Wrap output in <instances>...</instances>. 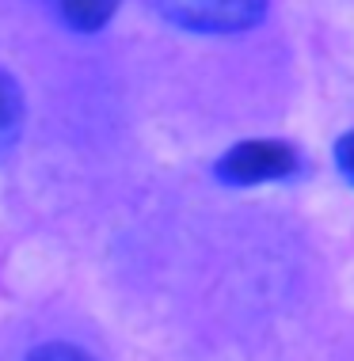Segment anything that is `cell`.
Instances as JSON below:
<instances>
[{"label":"cell","mask_w":354,"mask_h":361,"mask_svg":"<svg viewBox=\"0 0 354 361\" xmlns=\"http://www.w3.org/2000/svg\"><path fill=\"white\" fill-rule=\"evenodd\" d=\"M301 171V152L290 141L255 137L240 141L213 164V175L225 187H263V183H282Z\"/></svg>","instance_id":"cell-1"},{"label":"cell","mask_w":354,"mask_h":361,"mask_svg":"<svg viewBox=\"0 0 354 361\" xmlns=\"http://www.w3.org/2000/svg\"><path fill=\"white\" fill-rule=\"evenodd\" d=\"M172 27L191 35H244L259 27L271 0H149Z\"/></svg>","instance_id":"cell-2"},{"label":"cell","mask_w":354,"mask_h":361,"mask_svg":"<svg viewBox=\"0 0 354 361\" xmlns=\"http://www.w3.org/2000/svg\"><path fill=\"white\" fill-rule=\"evenodd\" d=\"M23 122H27V103H23V87L12 73L0 65V164L12 156V149L23 137Z\"/></svg>","instance_id":"cell-3"},{"label":"cell","mask_w":354,"mask_h":361,"mask_svg":"<svg viewBox=\"0 0 354 361\" xmlns=\"http://www.w3.org/2000/svg\"><path fill=\"white\" fill-rule=\"evenodd\" d=\"M50 4H54V12L61 16V23L69 27V31L95 35L114 19L122 0H50Z\"/></svg>","instance_id":"cell-4"},{"label":"cell","mask_w":354,"mask_h":361,"mask_svg":"<svg viewBox=\"0 0 354 361\" xmlns=\"http://www.w3.org/2000/svg\"><path fill=\"white\" fill-rule=\"evenodd\" d=\"M27 361H95V357L73 343H42L27 354Z\"/></svg>","instance_id":"cell-5"},{"label":"cell","mask_w":354,"mask_h":361,"mask_svg":"<svg viewBox=\"0 0 354 361\" xmlns=\"http://www.w3.org/2000/svg\"><path fill=\"white\" fill-rule=\"evenodd\" d=\"M336 168L347 179V187H354V130H347L336 141Z\"/></svg>","instance_id":"cell-6"}]
</instances>
